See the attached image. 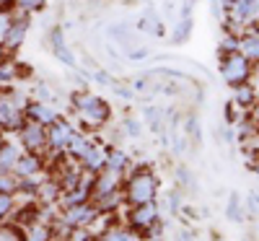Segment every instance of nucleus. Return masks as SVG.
<instances>
[{"label":"nucleus","instance_id":"obj_33","mask_svg":"<svg viewBox=\"0 0 259 241\" xmlns=\"http://www.w3.org/2000/svg\"><path fill=\"white\" fill-rule=\"evenodd\" d=\"M145 117H148V122H150V127H153V130H161V112H158V109L148 106L145 109Z\"/></svg>","mask_w":259,"mask_h":241},{"label":"nucleus","instance_id":"obj_27","mask_svg":"<svg viewBox=\"0 0 259 241\" xmlns=\"http://www.w3.org/2000/svg\"><path fill=\"white\" fill-rule=\"evenodd\" d=\"M13 189H18V182H16V177H11V171H0V192H13Z\"/></svg>","mask_w":259,"mask_h":241},{"label":"nucleus","instance_id":"obj_24","mask_svg":"<svg viewBox=\"0 0 259 241\" xmlns=\"http://www.w3.org/2000/svg\"><path fill=\"white\" fill-rule=\"evenodd\" d=\"M99 241H138V236L127 228H109V231H104Z\"/></svg>","mask_w":259,"mask_h":241},{"label":"nucleus","instance_id":"obj_23","mask_svg":"<svg viewBox=\"0 0 259 241\" xmlns=\"http://www.w3.org/2000/svg\"><path fill=\"white\" fill-rule=\"evenodd\" d=\"M177 184L184 187V189H197V179H194V174L189 166H177Z\"/></svg>","mask_w":259,"mask_h":241},{"label":"nucleus","instance_id":"obj_28","mask_svg":"<svg viewBox=\"0 0 259 241\" xmlns=\"http://www.w3.org/2000/svg\"><path fill=\"white\" fill-rule=\"evenodd\" d=\"M50 238H52V231L47 226H31L29 241H50Z\"/></svg>","mask_w":259,"mask_h":241},{"label":"nucleus","instance_id":"obj_1","mask_svg":"<svg viewBox=\"0 0 259 241\" xmlns=\"http://www.w3.org/2000/svg\"><path fill=\"white\" fill-rule=\"evenodd\" d=\"M70 101L75 106L78 117L85 125H91V127H101V125L109 122V117H112L109 104H106L104 99H99V96H94V94H89V91H75Z\"/></svg>","mask_w":259,"mask_h":241},{"label":"nucleus","instance_id":"obj_35","mask_svg":"<svg viewBox=\"0 0 259 241\" xmlns=\"http://www.w3.org/2000/svg\"><path fill=\"white\" fill-rule=\"evenodd\" d=\"M246 208H249V215H259V194L256 192H251L246 197Z\"/></svg>","mask_w":259,"mask_h":241},{"label":"nucleus","instance_id":"obj_25","mask_svg":"<svg viewBox=\"0 0 259 241\" xmlns=\"http://www.w3.org/2000/svg\"><path fill=\"white\" fill-rule=\"evenodd\" d=\"M124 135L127 138H140V133H143V122L140 119H133V117H130V119H124Z\"/></svg>","mask_w":259,"mask_h":241},{"label":"nucleus","instance_id":"obj_30","mask_svg":"<svg viewBox=\"0 0 259 241\" xmlns=\"http://www.w3.org/2000/svg\"><path fill=\"white\" fill-rule=\"evenodd\" d=\"M239 52V36H226L221 45V55H233Z\"/></svg>","mask_w":259,"mask_h":241},{"label":"nucleus","instance_id":"obj_40","mask_svg":"<svg viewBox=\"0 0 259 241\" xmlns=\"http://www.w3.org/2000/svg\"><path fill=\"white\" fill-rule=\"evenodd\" d=\"M246 241H251V238H246Z\"/></svg>","mask_w":259,"mask_h":241},{"label":"nucleus","instance_id":"obj_12","mask_svg":"<svg viewBox=\"0 0 259 241\" xmlns=\"http://www.w3.org/2000/svg\"><path fill=\"white\" fill-rule=\"evenodd\" d=\"M26 114H29L31 122H39V125H45V127H50L57 119V112L52 109V104H47V101H31L26 106Z\"/></svg>","mask_w":259,"mask_h":241},{"label":"nucleus","instance_id":"obj_22","mask_svg":"<svg viewBox=\"0 0 259 241\" xmlns=\"http://www.w3.org/2000/svg\"><path fill=\"white\" fill-rule=\"evenodd\" d=\"M189 34H192V16H182V21L177 24L174 34H171V39H174L177 45H184V42L189 39Z\"/></svg>","mask_w":259,"mask_h":241},{"label":"nucleus","instance_id":"obj_19","mask_svg":"<svg viewBox=\"0 0 259 241\" xmlns=\"http://www.w3.org/2000/svg\"><path fill=\"white\" fill-rule=\"evenodd\" d=\"M91 143H94V140H89L83 133H78V130H75V133L70 135V140H68V145H65V150H68L73 158H78V161H80V158H83V153L91 148Z\"/></svg>","mask_w":259,"mask_h":241},{"label":"nucleus","instance_id":"obj_15","mask_svg":"<svg viewBox=\"0 0 259 241\" xmlns=\"http://www.w3.org/2000/svg\"><path fill=\"white\" fill-rule=\"evenodd\" d=\"M39 169H41V161H39L36 153H26V156H18V161H16V166H13V171L18 174L21 179H24V177H36Z\"/></svg>","mask_w":259,"mask_h":241},{"label":"nucleus","instance_id":"obj_10","mask_svg":"<svg viewBox=\"0 0 259 241\" xmlns=\"http://www.w3.org/2000/svg\"><path fill=\"white\" fill-rule=\"evenodd\" d=\"M26 31H29V18H16V21H11V26L6 29V34L0 36L3 39V47L6 50H18L21 47V42L26 39Z\"/></svg>","mask_w":259,"mask_h":241},{"label":"nucleus","instance_id":"obj_37","mask_svg":"<svg viewBox=\"0 0 259 241\" xmlns=\"http://www.w3.org/2000/svg\"><path fill=\"white\" fill-rule=\"evenodd\" d=\"M192 231H177V241H192Z\"/></svg>","mask_w":259,"mask_h":241},{"label":"nucleus","instance_id":"obj_14","mask_svg":"<svg viewBox=\"0 0 259 241\" xmlns=\"http://www.w3.org/2000/svg\"><path fill=\"white\" fill-rule=\"evenodd\" d=\"M239 52L249 62H259V26H251L249 34L239 39Z\"/></svg>","mask_w":259,"mask_h":241},{"label":"nucleus","instance_id":"obj_18","mask_svg":"<svg viewBox=\"0 0 259 241\" xmlns=\"http://www.w3.org/2000/svg\"><path fill=\"white\" fill-rule=\"evenodd\" d=\"M127 166H130V156H127L122 148H109V150H106V164H104L106 171L119 174V171H124Z\"/></svg>","mask_w":259,"mask_h":241},{"label":"nucleus","instance_id":"obj_31","mask_svg":"<svg viewBox=\"0 0 259 241\" xmlns=\"http://www.w3.org/2000/svg\"><path fill=\"white\" fill-rule=\"evenodd\" d=\"M166 203H168V210H171V213H179V210H182V194H179L177 189H171V192L166 194Z\"/></svg>","mask_w":259,"mask_h":241},{"label":"nucleus","instance_id":"obj_6","mask_svg":"<svg viewBox=\"0 0 259 241\" xmlns=\"http://www.w3.org/2000/svg\"><path fill=\"white\" fill-rule=\"evenodd\" d=\"M21 143L26 145L29 153H36L41 148H47V127L29 119L26 125H21Z\"/></svg>","mask_w":259,"mask_h":241},{"label":"nucleus","instance_id":"obj_3","mask_svg":"<svg viewBox=\"0 0 259 241\" xmlns=\"http://www.w3.org/2000/svg\"><path fill=\"white\" fill-rule=\"evenodd\" d=\"M221 78L231 86V89L249 83V81H251V62H249L241 52L223 55V62H221Z\"/></svg>","mask_w":259,"mask_h":241},{"label":"nucleus","instance_id":"obj_2","mask_svg":"<svg viewBox=\"0 0 259 241\" xmlns=\"http://www.w3.org/2000/svg\"><path fill=\"white\" fill-rule=\"evenodd\" d=\"M156 192H158V179L153 171L148 169H140L130 177L127 187H124V194H127V203L138 208V205H145V203H153L156 200Z\"/></svg>","mask_w":259,"mask_h":241},{"label":"nucleus","instance_id":"obj_4","mask_svg":"<svg viewBox=\"0 0 259 241\" xmlns=\"http://www.w3.org/2000/svg\"><path fill=\"white\" fill-rule=\"evenodd\" d=\"M24 99L21 96H0V127H6V130H16L24 125V114H21V104Z\"/></svg>","mask_w":259,"mask_h":241},{"label":"nucleus","instance_id":"obj_32","mask_svg":"<svg viewBox=\"0 0 259 241\" xmlns=\"http://www.w3.org/2000/svg\"><path fill=\"white\" fill-rule=\"evenodd\" d=\"M187 133H189V138H192L194 143L200 145V122L194 119V117H189V119H187Z\"/></svg>","mask_w":259,"mask_h":241},{"label":"nucleus","instance_id":"obj_38","mask_svg":"<svg viewBox=\"0 0 259 241\" xmlns=\"http://www.w3.org/2000/svg\"><path fill=\"white\" fill-rule=\"evenodd\" d=\"M233 3H236V0H221V6H223V8H226V11H228V8H231V6H233Z\"/></svg>","mask_w":259,"mask_h":241},{"label":"nucleus","instance_id":"obj_11","mask_svg":"<svg viewBox=\"0 0 259 241\" xmlns=\"http://www.w3.org/2000/svg\"><path fill=\"white\" fill-rule=\"evenodd\" d=\"M158 221V205L156 203H145V205H138L133 213H130V223L133 228H150Z\"/></svg>","mask_w":259,"mask_h":241},{"label":"nucleus","instance_id":"obj_39","mask_svg":"<svg viewBox=\"0 0 259 241\" xmlns=\"http://www.w3.org/2000/svg\"><path fill=\"white\" fill-rule=\"evenodd\" d=\"M212 241H223V238H212Z\"/></svg>","mask_w":259,"mask_h":241},{"label":"nucleus","instance_id":"obj_9","mask_svg":"<svg viewBox=\"0 0 259 241\" xmlns=\"http://www.w3.org/2000/svg\"><path fill=\"white\" fill-rule=\"evenodd\" d=\"M112 192H119V174H114V171H99L96 179H94V187H91L94 200H101V197L112 194Z\"/></svg>","mask_w":259,"mask_h":241},{"label":"nucleus","instance_id":"obj_36","mask_svg":"<svg viewBox=\"0 0 259 241\" xmlns=\"http://www.w3.org/2000/svg\"><path fill=\"white\" fill-rule=\"evenodd\" d=\"M94 81H99L101 86H114V81L109 78V73H101V70H96V73H94Z\"/></svg>","mask_w":259,"mask_h":241},{"label":"nucleus","instance_id":"obj_8","mask_svg":"<svg viewBox=\"0 0 259 241\" xmlns=\"http://www.w3.org/2000/svg\"><path fill=\"white\" fill-rule=\"evenodd\" d=\"M228 11H231V18L228 21H233L236 26L251 24V21L259 18V0H236Z\"/></svg>","mask_w":259,"mask_h":241},{"label":"nucleus","instance_id":"obj_34","mask_svg":"<svg viewBox=\"0 0 259 241\" xmlns=\"http://www.w3.org/2000/svg\"><path fill=\"white\" fill-rule=\"evenodd\" d=\"M16 3L24 11H41L45 8V0H16Z\"/></svg>","mask_w":259,"mask_h":241},{"label":"nucleus","instance_id":"obj_29","mask_svg":"<svg viewBox=\"0 0 259 241\" xmlns=\"http://www.w3.org/2000/svg\"><path fill=\"white\" fill-rule=\"evenodd\" d=\"M11 210H13V197L8 192H0V221H3Z\"/></svg>","mask_w":259,"mask_h":241},{"label":"nucleus","instance_id":"obj_26","mask_svg":"<svg viewBox=\"0 0 259 241\" xmlns=\"http://www.w3.org/2000/svg\"><path fill=\"white\" fill-rule=\"evenodd\" d=\"M41 197H45V200L47 203H52V200H57V197H60V184H39V189H36Z\"/></svg>","mask_w":259,"mask_h":241},{"label":"nucleus","instance_id":"obj_5","mask_svg":"<svg viewBox=\"0 0 259 241\" xmlns=\"http://www.w3.org/2000/svg\"><path fill=\"white\" fill-rule=\"evenodd\" d=\"M96 208L91 203H80V205H70V208H65L62 213V228H83V226H89L94 218H96Z\"/></svg>","mask_w":259,"mask_h":241},{"label":"nucleus","instance_id":"obj_17","mask_svg":"<svg viewBox=\"0 0 259 241\" xmlns=\"http://www.w3.org/2000/svg\"><path fill=\"white\" fill-rule=\"evenodd\" d=\"M50 39H52V52H55V57H60V60H62L65 65H75V57L70 55L68 45H65V36H62V29H52Z\"/></svg>","mask_w":259,"mask_h":241},{"label":"nucleus","instance_id":"obj_20","mask_svg":"<svg viewBox=\"0 0 259 241\" xmlns=\"http://www.w3.org/2000/svg\"><path fill=\"white\" fill-rule=\"evenodd\" d=\"M226 218H228L231 223H241L244 218H246V210H244V200H241V197L236 194V192H233V194L228 197V205H226Z\"/></svg>","mask_w":259,"mask_h":241},{"label":"nucleus","instance_id":"obj_13","mask_svg":"<svg viewBox=\"0 0 259 241\" xmlns=\"http://www.w3.org/2000/svg\"><path fill=\"white\" fill-rule=\"evenodd\" d=\"M83 169L85 171H104V164H106V148L99 145V143H91V148L83 153Z\"/></svg>","mask_w":259,"mask_h":241},{"label":"nucleus","instance_id":"obj_21","mask_svg":"<svg viewBox=\"0 0 259 241\" xmlns=\"http://www.w3.org/2000/svg\"><path fill=\"white\" fill-rule=\"evenodd\" d=\"M18 161V150L16 145H8V143H0V171H11Z\"/></svg>","mask_w":259,"mask_h":241},{"label":"nucleus","instance_id":"obj_7","mask_svg":"<svg viewBox=\"0 0 259 241\" xmlns=\"http://www.w3.org/2000/svg\"><path fill=\"white\" fill-rule=\"evenodd\" d=\"M75 133V127L70 122H65V119H55L50 127H47V148L52 153L57 150H65V145H68L70 135Z\"/></svg>","mask_w":259,"mask_h":241},{"label":"nucleus","instance_id":"obj_16","mask_svg":"<svg viewBox=\"0 0 259 241\" xmlns=\"http://www.w3.org/2000/svg\"><path fill=\"white\" fill-rule=\"evenodd\" d=\"M254 104H256V86H251V83L236 86L233 106H239V109H254Z\"/></svg>","mask_w":259,"mask_h":241}]
</instances>
